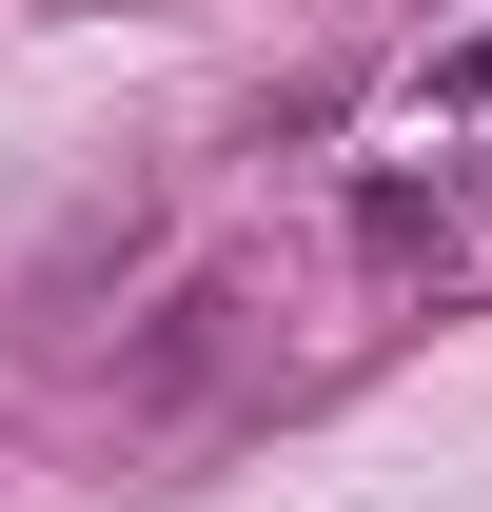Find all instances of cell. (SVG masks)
Instances as JSON below:
<instances>
[{"label": "cell", "instance_id": "3957f363", "mask_svg": "<svg viewBox=\"0 0 492 512\" xmlns=\"http://www.w3.org/2000/svg\"><path fill=\"white\" fill-rule=\"evenodd\" d=\"M394 99H414V119H473V99H492V20H473V40H433V60L394 79Z\"/></svg>", "mask_w": 492, "mask_h": 512}, {"label": "cell", "instance_id": "7a4b0ae2", "mask_svg": "<svg viewBox=\"0 0 492 512\" xmlns=\"http://www.w3.org/2000/svg\"><path fill=\"white\" fill-rule=\"evenodd\" d=\"M335 256L374 296H414V316H473L492 296V158H374L335 197Z\"/></svg>", "mask_w": 492, "mask_h": 512}, {"label": "cell", "instance_id": "6da1fadb", "mask_svg": "<svg viewBox=\"0 0 492 512\" xmlns=\"http://www.w3.org/2000/svg\"><path fill=\"white\" fill-rule=\"evenodd\" d=\"M256 355H276V276L256 256H217V276H178L158 316L119 335V375H99V453H197V434H237L256 414Z\"/></svg>", "mask_w": 492, "mask_h": 512}]
</instances>
